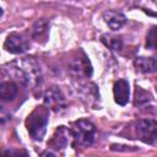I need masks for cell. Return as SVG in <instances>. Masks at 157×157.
Returning <instances> with one entry per match:
<instances>
[{
    "mask_svg": "<svg viewBox=\"0 0 157 157\" xmlns=\"http://www.w3.org/2000/svg\"><path fill=\"white\" fill-rule=\"evenodd\" d=\"M151 99H152V97L146 91H144L141 87L136 86V90H135V102H134V104L136 107H144V105L148 104L151 102Z\"/></svg>",
    "mask_w": 157,
    "mask_h": 157,
    "instance_id": "9a60e30c",
    "label": "cell"
},
{
    "mask_svg": "<svg viewBox=\"0 0 157 157\" xmlns=\"http://www.w3.org/2000/svg\"><path fill=\"white\" fill-rule=\"evenodd\" d=\"M134 66L136 71L142 72V74H152L157 69V60L155 56L145 58V56H139L134 60Z\"/></svg>",
    "mask_w": 157,
    "mask_h": 157,
    "instance_id": "7c38bea8",
    "label": "cell"
},
{
    "mask_svg": "<svg viewBox=\"0 0 157 157\" xmlns=\"http://www.w3.org/2000/svg\"><path fill=\"white\" fill-rule=\"evenodd\" d=\"M40 156H56L55 152H52V151H44L40 153Z\"/></svg>",
    "mask_w": 157,
    "mask_h": 157,
    "instance_id": "d6986e66",
    "label": "cell"
},
{
    "mask_svg": "<svg viewBox=\"0 0 157 157\" xmlns=\"http://www.w3.org/2000/svg\"><path fill=\"white\" fill-rule=\"evenodd\" d=\"M70 129H66L65 126H59L55 132L53 134L52 140L48 142V146L53 150H64L65 147H67L69 142H70Z\"/></svg>",
    "mask_w": 157,
    "mask_h": 157,
    "instance_id": "ba28073f",
    "label": "cell"
},
{
    "mask_svg": "<svg viewBox=\"0 0 157 157\" xmlns=\"http://www.w3.org/2000/svg\"><path fill=\"white\" fill-rule=\"evenodd\" d=\"M101 40L105 47H108L112 50H121V48H123V39L119 36L105 33L101 37Z\"/></svg>",
    "mask_w": 157,
    "mask_h": 157,
    "instance_id": "5bb4252c",
    "label": "cell"
},
{
    "mask_svg": "<svg viewBox=\"0 0 157 157\" xmlns=\"http://www.w3.org/2000/svg\"><path fill=\"white\" fill-rule=\"evenodd\" d=\"M49 108L45 105L36 107L26 119V128L29 136L36 141H42L48 125Z\"/></svg>",
    "mask_w": 157,
    "mask_h": 157,
    "instance_id": "7a4b0ae2",
    "label": "cell"
},
{
    "mask_svg": "<svg viewBox=\"0 0 157 157\" xmlns=\"http://www.w3.org/2000/svg\"><path fill=\"white\" fill-rule=\"evenodd\" d=\"M10 119H11V114H10V112H9L5 107L0 105V123L4 124V123H6V121H9Z\"/></svg>",
    "mask_w": 157,
    "mask_h": 157,
    "instance_id": "e0dca14e",
    "label": "cell"
},
{
    "mask_svg": "<svg viewBox=\"0 0 157 157\" xmlns=\"http://www.w3.org/2000/svg\"><path fill=\"white\" fill-rule=\"evenodd\" d=\"M137 137L148 145H153L157 140V123L155 119H140L135 126Z\"/></svg>",
    "mask_w": 157,
    "mask_h": 157,
    "instance_id": "5b68a950",
    "label": "cell"
},
{
    "mask_svg": "<svg viewBox=\"0 0 157 157\" xmlns=\"http://www.w3.org/2000/svg\"><path fill=\"white\" fill-rule=\"evenodd\" d=\"M1 15H2V9L0 7V16H1Z\"/></svg>",
    "mask_w": 157,
    "mask_h": 157,
    "instance_id": "ffe728a7",
    "label": "cell"
},
{
    "mask_svg": "<svg viewBox=\"0 0 157 157\" xmlns=\"http://www.w3.org/2000/svg\"><path fill=\"white\" fill-rule=\"evenodd\" d=\"M69 71L77 78H88L92 76V66L86 54L80 50L78 55L75 56L69 64Z\"/></svg>",
    "mask_w": 157,
    "mask_h": 157,
    "instance_id": "8992f818",
    "label": "cell"
},
{
    "mask_svg": "<svg viewBox=\"0 0 157 157\" xmlns=\"http://www.w3.org/2000/svg\"><path fill=\"white\" fill-rule=\"evenodd\" d=\"M43 98H44V105L47 108H49L50 110L55 112V113H61L67 107L66 98H65L64 93L56 86L49 87L44 92V97Z\"/></svg>",
    "mask_w": 157,
    "mask_h": 157,
    "instance_id": "277c9868",
    "label": "cell"
},
{
    "mask_svg": "<svg viewBox=\"0 0 157 157\" xmlns=\"http://www.w3.org/2000/svg\"><path fill=\"white\" fill-rule=\"evenodd\" d=\"M70 134L72 137L74 147H88L93 144L96 135V126L85 119H80L72 123Z\"/></svg>",
    "mask_w": 157,
    "mask_h": 157,
    "instance_id": "3957f363",
    "label": "cell"
},
{
    "mask_svg": "<svg viewBox=\"0 0 157 157\" xmlns=\"http://www.w3.org/2000/svg\"><path fill=\"white\" fill-rule=\"evenodd\" d=\"M4 72L17 81H20L27 88H34L42 82V69L39 63L31 56L16 59L2 67Z\"/></svg>",
    "mask_w": 157,
    "mask_h": 157,
    "instance_id": "6da1fadb",
    "label": "cell"
},
{
    "mask_svg": "<svg viewBox=\"0 0 157 157\" xmlns=\"http://www.w3.org/2000/svg\"><path fill=\"white\" fill-rule=\"evenodd\" d=\"M146 48L147 49H155L156 48V27H151V29L147 33L146 37Z\"/></svg>",
    "mask_w": 157,
    "mask_h": 157,
    "instance_id": "2e32d148",
    "label": "cell"
},
{
    "mask_svg": "<svg viewBox=\"0 0 157 157\" xmlns=\"http://www.w3.org/2000/svg\"><path fill=\"white\" fill-rule=\"evenodd\" d=\"M4 48L11 54H22L29 48V43L23 34L13 32L7 36L4 43Z\"/></svg>",
    "mask_w": 157,
    "mask_h": 157,
    "instance_id": "52a82bcc",
    "label": "cell"
},
{
    "mask_svg": "<svg viewBox=\"0 0 157 157\" xmlns=\"http://www.w3.org/2000/svg\"><path fill=\"white\" fill-rule=\"evenodd\" d=\"M113 93H114L115 103H118L119 105H125L129 102V94H130L129 82L125 78H119L118 81H115L113 86Z\"/></svg>",
    "mask_w": 157,
    "mask_h": 157,
    "instance_id": "9c48e42d",
    "label": "cell"
},
{
    "mask_svg": "<svg viewBox=\"0 0 157 157\" xmlns=\"http://www.w3.org/2000/svg\"><path fill=\"white\" fill-rule=\"evenodd\" d=\"M49 34V21L47 18H39L33 23L32 27V38L37 42L44 43Z\"/></svg>",
    "mask_w": 157,
    "mask_h": 157,
    "instance_id": "8fae6325",
    "label": "cell"
},
{
    "mask_svg": "<svg viewBox=\"0 0 157 157\" xmlns=\"http://www.w3.org/2000/svg\"><path fill=\"white\" fill-rule=\"evenodd\" d=\"M103 20L108 25V27L113 31L120 29L126 22V17L121 12H118V11H114V10L104 11L103 12Z\"/></svg>",
    "mask_w": 157,
    "mask_h": 157,
    "instance_id": "30bf717a",
    "label": "cell"
},
{
    "mask_svg": "<svg viewBox=\"0 0 157 157\" xmlns=\"http://www.w3.org/2000/svg\"><path fill=\"white\" fill-rule=\"evenodd\" d=\"M21 153L27 155L26 152H20V151H15V150H7V151H2L1 152V155H21Z\"/></svg>",
    "mask_w": 157,
    "mask_h": 157,
    "instance_id": "ac0fdd59",
    "label": "cell"
},
{
    "mask_svg": "<svg viewBox=\"0 0 157 157\" xmlns=\"http://www.w3.org/2000/svg\"><path fill=\"white\" fill-rule=\"evenodd\" d=\"M17 94V85L13 81H5L0 83V99L12 101Z\"/></svg>",
    "mask_w": 157,
    "mask_h": 157,
    "instance_id": "4fadbf2b",
    "label": "cell"
}]
</instances>
